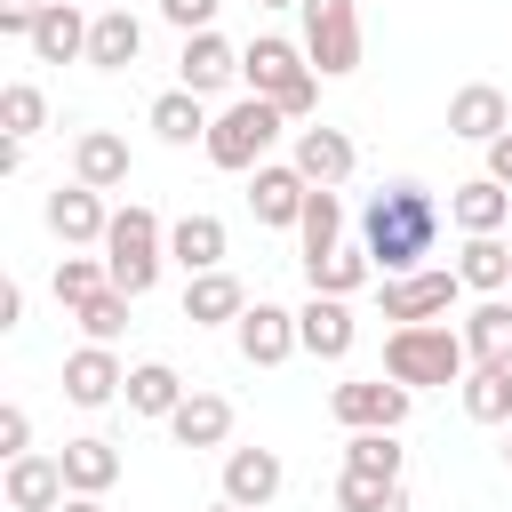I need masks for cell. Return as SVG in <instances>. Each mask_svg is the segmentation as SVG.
<instances>
[{"label": "cell", "mask_w": 512, "mask_h": 512, "mask_svg": "<svg viewBox=\"0 0 512 512\" xmlns=\"http://www.w3.org/2000/svg\"><path fill=\"white\" fill-rule=\"evenodd\" d=\"M432 200L416 192V184H392V192H376L368 200V256L384 264V272H408L424 248H432Z\"/></svg>", "instance_id": "obj_1"}, {"label": "cell", "mask_w": 512, "mask_h": 512, "mask_svg": "<svg viewBox=\"0 0 512 512\" xmlns=\"http://www.w3.org/2000/svg\"><path fill=\"white\" fill-rule=\"evenodd\" d=\"M384 368H392V384H456L464 376V336H448V328H400L392 344H384Z\"/></svg>", "instance_id": "obj_2"}, {"label": "cell", "mask_w": 512, "mask_h": 512, "mask_svg": "<svg viewBox=\"0 0 512 512\" xmlns=\"http://www.w3.org/2000/svg\"><path fill=\"white\" fill-rule=\"evenodd\" d=\"M104 272H112V288L120 296H144L152 288V272H160V224H152V208H120L112 216V232H104Z\"/></svg>", "instance_id": "obj_3"}, {"label": "cell", "mask_w": 512, "mask_h": 512, "mask_svg": "<svg viewBox=\"0 0 512 512\" xmlns=\"http://www.w3.org/2000/svg\"><path fill=\"white\" fill-rule=\"evenodd\" d=\"M272 136H280V104H264V96H240V104H232V112L208 128V160H216V168H256Z\"/></svg>", "instance_id": "obj_4"}, {"label": "cell", "mask_w": 512, "mask_h": 512, "mask_svg": "<svg viewBox=\"0 0 512 512\" xmlns=\"http://www.w3.org/2000/svg\"><path fill=\"white\" fill-rule=\"evenodd\" d=\"M240 72H248L256 96L280 104V112H304V104H312V72H304V56H296L288 40H256V48L240 56Z\"/></svg>", "instance_id": "obj_5"}, {"label": "cell", "mask_w": 512, "mask_h": 512, "mask_svg": "<svg viewBox=\"0 0 512 512\" xmlns=\"http://www.w3.org/2000/svg\"><path fill=\"white\" fill-rule=\"evenodd\" d=\"M304 48L320 72H352L360 64V16L352 0H304Z\"/></svg>", "instance_id": "obj_6"}, {"label": "cell", "mask_w": 512, "mask_h": 512, "mask_svg": "<svg viewBox=\"0 0 512 512\" xmlns=\"http://www.w3.org/2000/svg\"><path fill=\"white\" fill-rule=\"evenodd\" d=\"M352 432H392L400 416H408V384H384V376H360V384H336V400H328Z\"/></svg>", "instance_id": "obj_7"}, {"label": "cell", "mask_w": 512, "mask_h": 512, "mask_svg": "<svg viewBox=\"0 0 512 512\" xmlns=\"http://www.w3.org/2000/svg\"><path fill=\"white\" fill-rule=\"evenodd\" d=\"M272 496H280V456H272V448H232V456H224V504L256 512V504H272Z\"/></svg>", "instance_id": "obj_8"}, {"label": "cell", "mask_w": 512, "mask_h": 512, "mask_svg": "<svg viewBox=\"0 0 512 512\" xmlns=\"http://www.w3.org/2000/svg\"><path fill=\"white\" fill-rule=\"evenodd\" d=\"M64 488H72V480H64V456H16V464H8V504H16V512H56Z\"/></svg>", "instance_id": "obj_9"}, {"label": "cell", "mask_w": 512, "mask_h": 512, "mask_svg": "<svg viewBox=\"0 0 512 512\" xmlns=\"http://www.w3.org/2000/svg\"><path fill=\"white\" fill-rule=\"evenodd\" d=\"M448 296H456V272H416V280H392V288H384V320L424 328L432 312H448Z\"/></svg>", "instance_id": "obj_10"}, {"label": "cell", "mask_w": 512, "mask_h": 512, "mask_svg": "<svg viewBox=\"0 0 512 512\" xmlns=\"http://www.w3.org/2000/svg\"><path fill=\"white\" fill-rule=\"evenodd\" d=\"M120 384H128V368H120L104 344H88V352H72V360H64V392H72L80 408H104Z\"/></svg>", "instance_id": "obj_11"}, {"label": "cell", "mask_w": 512, "mask_h": 512, "mask_svg": "<svg viewBox=\"0 0 512 512\" xmlns=\"http://www.w3.org/2000/svg\"><path fill=\"white\" fill-rule=\"evenodd\" d=\"M296 168H304V184L336 192V184L352 176V144H344L336 128H304V136H296Z\"/></svg>", "instance_id": "obj_12"}, {"label": "cell", "mask_w": 512, "mask_h": 512, "mask_svg": "<svg viewBox=\"0 0 512 512\" xmlns=\"http://www.w3.org/2000/svg\"><path fill=\"white\" fill-rule=\"evenodd\" d=\"M296 344H304V352H320V360L352 352V312H344L336 296H312V304L296 312Z\"/></svg>", "instance_id": "obj_13"}, {"label": "cell", "mask_w": 512, "mask_h": 512, "mask_svg": "<svg viewBox=\"0 0 512 512\" xmlns=\"http://www.w3.org/2000/svg\"><path fill=\"white\" fill-rule=\"evenodd\" d=\"M248 200H256V216H264V224H296L312 192H304V168H256Z\"/></svg>", "instance_id": "obj_14"}, {"label": "cell", "mask_w": 512, "mask_h": 512, "mask_svg": "<svg viewBox=\"0 0 512 512\" xmlns=\"http://www.w3.org/2000/svg\"><path fill=\"white\" fill-rule=\"evenodd\" d=\"M88 32H96V24H88L80 8L48 0V8H40V24H32V48H40L48 64H64V56H80V48H88Z\"/></svg>", "instance_id": "obj_15"}, {"label": "cell", "mask_w": 512, "mask_h": 512, "mask_svg": "<svg viewBox=\"0 0 512 512\" xmlns=\"http://www.w3.org/2000/svg\"><path fill=\"white\" fill-rule=\"evenodd\" d=\"M136 48H144V24H136L128 8H104V16H96V32H88V64L120 72V64H136Z\"/></svg>", "instance_id": "obj_16"}, {"label": "cell", "mask_w": 512, "mask_h": 512, "mask_svg": "<svg viewBox=\"0 0 512 512\" xmlns=\"http://www.w3.org/2000/svg\"><path fill=\"white\" fill-rule=\"evenodd\" d=\"M240 72V56H232V40H216V32H192L184 40V88L192 96H208V88H224Z\"/></svg>", "instance_id": "obj_17"}, {"label": "cell", "mask_w": 512, "mask_h": 512, "mask_svg": "<svg viewBox=\"0 0 512 512\" xmlns=\"http://www.w3.org/2000/svg\"><path fill=\"white\" fill-rule=\"evenodd\" d=\"M288 344H296V328H288L280 304H248V312H240V352H248V360L272 368V360H288Z\"/></svg>", "instance_id": "obj_18"}, {"label": "cell", "mask_w": 512, "mask_h": 512, "mask_svg": "<svg viewBox=\"0 0 512 512\" xmlns=\"http://www.w3.org/2000/svg\"><path fill=\"white\" fill-rule=\"evenodd\" d=\"M72 168H80V184H88V192L128 184V144H120V136H104V128H88V136H80V152H72Z\"/></svg>", "instance_id": "obj_19"}, {"label": "cell", "mask_w": 512, "mask_h": 512, "mask_svg": "<svg viewBox=\"0 0 512 512\" xmlns=\"http://www.w3.org/2000/svg\"><path fill=\"white\" fill-rule=\"evenodd\" d=\"M48 224H56V240H104V232H112V216L96 208V192H88V184L56 192V200H48Z\"/></svg>", "instance_id": "obj_20"}, {"label": "cell", "mask_w": 512, "mask_h": 512, "mask_svg": "<svg viewBox=\"0 0 512 512\" xmlns=\"http://www.w3.org/2000/svg\"><path fill=\"white\" fill-rule=\"evenodd\" d=\"M168 424H176V440H184V448H216V440L232 432V408H224L216 392H184V408H176Z\"/></svg>", "instance_id": "obj_21"}, {"label": "cell", "mask_w": 512, "mask_h": 512, "mask_svg": "<svg viewBox=\"0 0 512 512\" xmlns=\"http://www.w3.org/2000/svg\"><path fill=\"white\" fill-rule=\"evenodd\" d=\"M448 128H464V136H504L512 128V112H504V96L496 88H456V104H448Z\"/></svg>", "instance_id": "obj_22"}, {"label": "cell", "mask_w": 512, "mask_h": 512, "mask_svg": "<svg viewBox=\"0 0 512 512\" xmlns=\"http://www.w3.org/2000/svg\"><path fill=\"white\" fill-rule=\"evenodd\" d=\"M128 408H136V416H176V408H184V384H176V368H160V360L128 368Z\"/></svg>", "instance_id": "obj_23"}, {"label": "cell", "mask_w": 512, "mask_h": 512, "mask_svg": "<svg viewBox=\"0 0 512 512\" xmlns=\"http://www.w3.org/2000/svg\"><path fill=\"white\" fill-rule=\"evenodd\" d=\"M112 472H120L112 440H64V480H72V496H96V488H112Z\"/></svg>", "instance_id": "obj_24"}, {"label": "cell", "mask_w": 512, "mask_h": 512, "mask_svg": "<svg viewBox=\"0 0 512 512\" xmlns=\"http://www.w3.org/2000/svg\"><path fill=\"white\" fill-rule=\"evenodd\" d=\"M464 408H472L480 424H504V416H512V360H480L472 384H464Z\"/></svg>", "instance_id": "obj_25"}, {"label": "cell", "mask_w": 512, "mask_h": 512, "mask_svg": "<svg viewBox=\"0 0 512 512\" xmlns=\"http://www.w3.org/2000/svg\"><path fill=\"white\" fill-rule=\"evenodd\" d=\"M168 248H176L184 272H216V256H224V224H216V216H184V224L168 232Z\"/></svg>", "instance_id": "obj_26"}, {"label": "cell", "mask_w": 512, "mask_h": 512, "mask_svg": "<svg viewBox=\"0 0 512 512\" xmlns=\"http://www.w3.org/2000/svg\"><path fill=\"white\" fill-rule=\"evenodd\" d=\"M248 304H240V280L232 272H200L192 288H184V320H240Z\"/></svg>", "instance_id": "obj_27"}, {"label": "cell", "mask_w": 512, "mask_h": 512, "mask_svg": "<svg viewBox=\"0 0 512 512\" xmlns=\"http://www.w3.org/2000/svg\"><path fill=\"white\" fill-rule=\"evenodd\" d=\"M504 208H512V192H504L496 176H480V184H464V192H456V224H464L472 240H480V232H496V224H504Z\"/></svg>", "instance_id": "obj_28"}, {"label": "cell", "mask_w": 512, "mask_h": 512, "mask_svg": "<svg viewBox=\"0 0 512 512\" xmlns=\"http://www.w3.org/2000/svg\"><path fill=\"white\" fill-rule=\"evenodd\" d=\"M456 280H464V288H504V280H512V248H504L496 232H480V240L464 248V264H456Z\"/></svg>", "instance_id": "obj_29"}, {"label": "cell", "mask_w": 512, "mask_h": 512, "mask_svg": "<svg viewBox=\"0 0 512 512\" xmlns=\"http://www.w3.org/2000/svg\"><path fill=\"white\" fill-rule=\"evenodd\" d=\"M152 128H160L168 144H192V136H208V120H200V96H192V88H168V96L152 104Z\"/></svg>", "instance_id": "obj_30"}, {"label": "cell", "mask_w": 512, "mask_h": 512, "mask_svg": "<svg viewBox=\"0 0 512 512\" xmlns=\"http://www.w3.org/2000/svg\"><path fill=\"white\" fill-rule=\"evenodd\" d=\"M464 344L480 352V360H512V304L496 296V304H480L472 312V328H464Z\"/></svg>", "instance_id": "obj_31"}, {"label": "cell", "mask_w": 512, "mask_h": 512, "mask_svg": "<svg viewBox=\"0 0 512 512\" xmlns=\"http://www.w3.org/2000/svg\"><path fill=\"white\" fill-rule=\"evenodd\" d=\"M296 224H304V264H312V256H328V248H336V232H344V208H336V192H312Z\"/></svg>", "instance_id": "obj_32"}, {"label": "cell", "mask_w": 512, "mask_h": 512, "mask_svg": "<svg viewBox=\"0 0 512 512\" xmlns=\"http://www.w3.org/2000/svg\"><path fill=\"white\" fill-rule=\"evenodd\" d=\"M360 272H368V248H328V256H312V288H328V296L352 288Z\"/></svg>", "instance_id": "obj_33"}, {"label": "cell", "mask_w": 512, "mask_h": 512, "mask_svg": "<svg viewBox=\"0 0 512 512\" xmlns=\"http://www.w3.org/2000/svg\"><path fill=\"white\" fill-rule=\"evenodd\" d=\"M344 472H376V480H400V448H392V432H360Z\"/></svg>", "instance_id": "obj_34"}, {"label": "cell", "mask_w": 512, "mask_h": 512, "mask_svg": "<svg viewBox=\"0 0 512 512\" xmlns=\"http://www.w3.org/2000/svg\"><path fill=\"white\" fill-rule=\"evenodd\" d=\"M40 120H48L40 88H0V128H8V136H32Z\"/></svg>", "instance_id": "obj_35"}, {"label": "cell", "mask_w": 512, "mask_h": 512, "mask_svg": "<svg viewBox=\"0 0 512 512\" xmlns=\"http://www.w3.org/2000/svg\"><path fill=\"white\" fill-rule=\"evenodd\" d=\"M104 288H112V272H96V264H80V256L56 264V296H64V304H88V296H104Z\"/></svg>", "instance_id": "obj_36"}, {"label": "cell", "mask_w": 512, "mask_h": 512, "mask_svg": "<svg viewBox=\"0 0 512 512\" xmlns=\"http://www.w3.org/2000/svg\"><path fill=\"white\" fill-rule=\"evenodd\" d=\"M120 320H128V296H120V288H104V296H88V304H80V328H88L96 344H112V336H120Z\"/></svg>", "instance_id": "obj_37"}, {"label": "cell", "mask_w": 512, "mask_h": 512, "mask_svg": "<svg viewBox=\"0 0 512 512\" xmlns=\"http://www.w3.org/2000/svg\"><path fill=\"white\" fill-rule=\"evenodd\" d=\"M24 440H32V416H24V408H0V456H8V464H16V456H32Z\"/></svg>", "instance_id": "obj_38"}, {"label": "cell", "mask_w": 512, "mask_h": 512, "mask_svg": "<svg viewBox=\"0 0 512 512\" xmlns=\"http://www.w3.org/2000/svg\"><path fill=\"white\" fill-rule=\"evenodd\" d=\"M32 24H40V0H0V32H24L32 40Z\"/></svg>", "instance_id": "obj_39"}, {"label": "cell", "mask_w": 512, "mask_h": 512, "mask_svg": "<svg viewBox=\"0 0 512 512\" xmlns=\"http://www.w3.org/2000/svg\"><path fill=\"white\" fill-rule=\"evenodd\" d=\"M160 8H168V24H184V32H192V24H208V16H216V0H160Z\"/></svg>", "instance_id": "obj_40"}, {"label": "cell", "mask_w": 512, "mask_h": 512, "mask_svg": "<svg viewBox=\"0 0 512 512\" xmlns=\"http://www.w3.org/2000/svg\"><path fill=\"white\" fill-rule=\"evenodd\" d=\"M488 176H496V184H504V192H512V128H504V136H496V144H488Z\"/></svg>", "instance_id": "obj_41"}, {"label": "cell", "mask_w": 512, "mask_h": 512, "mask_svg": "<svg viewBox=\"0 0 512 512\" xmlns=\"http://www.w3.org/2000/svg\"><path fill=\"white\" fill-rule=\"evenodd\" d=\"M16 320H24V288L8 280V288H0V328H16Z\"/></svg>", "instance_id": "obj_42"}, {"label": "cell", "mask_w": 512, "mask_h": 512, "mask_svg": "<svg viewBox=\"0 0 512 512\" xmlns=\"http://www.w3.org/2000/svg\"><path fill=\"white\" fill-rule=\"evenodd\" d=\"M56 512H104V504H96V496H64Z\"/></svg>", "instance_id": "obj_43"}, {"label": "cell", "mask_w": 512, "mask_h": 512, "mask_svg": "<svg viewBox=\"0 0 512 512\" xmlns=\"http://www.w3.org/2000/svg\"><path fill=\"white\" fill-rule=\"evenodd\" d=\"M104 8H128V0H104Z\"/></svg>", "instance_id": "obj_44"}, {"label": "cell", "mask_w": 512, "mask_h": 512, "mask_svg": "<svg viewBox=\"0 0 512 512\" xmlns=\"http://www.w3.org/2000/svg\"><path fill=\"white\" fill-rule=\"evenodd\" d=\"M216 512H240V504H216Z\"/></svg>", "instance_id": "obj_45"}, {"label": "cell", "mask_w": 512, "mask_h": 512, "mask_svg": "<svg viewBox=\"0 0 512 512\" xmlns=\"http://www.w3.org/2000/svg\"><path fill=\"white\" fill-rule=\"evenodd\" d=\"M504 456H512V448H504Z\"/></svg>", "instance_id": "obj_46"}]
</instances>
